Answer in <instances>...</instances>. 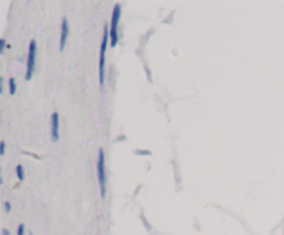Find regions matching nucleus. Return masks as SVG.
Returning a JSON list of instances; mask_svg holds the SVG:
<instances>
[{"instance_id":"obj_6","label":"nucleus","mask_w":284,"mask_h":235,"mask_svg":"<svg viewBox=\"0 0 284 235\" xmlns=\"http://www.w3.org/2000/svg\"><path fill=\"white\" fill-rule=\"evenodd\" d=\"M69 35V24L68 19L62 18L61 21V33H60V50L65 49V44H67V39Z\"/></svg>"},{"instance_id":"obj_11","label":"nucleus","mask_w":284,"mask_h":235,"mask_svg":"<svg viewBox=\"0 0 284 235\" xmlns=\"http://www.w3.org/2000/svg\"><path fill=\"white\" fill-rule=\"evenodd\" d=\"M6 152V142L1 141L0 142V155H4Z\"/></svg>"},{"instance_id":"obj_10","label":"nucleus","mask_w":284,"mask_h":235,"mask_svg":"<svg viewBox=\"0 0 284 235\" xmlns=\"http://www.w3.org/2000/svg\"><path fill=\"white\" fill-rule=\"evenodd\" d=\"M17 235H25V227L24 224H19L17 229Z\"/></svg>"},{"instance_id":"obj_5","label":"nucleus","mask_w":284,"mask_h":235,"mask_svg":"<svg viewBox=\"0 0 284 235\" xmlns=\"http://www.w3.org/2000/svg\"><path fill=\"white\" fill-rule=\"evenodd\" d=\"M50 136L51 141H58L60 138V117L57 112H53L50 118Z\"/></svg>"},{"instance_id":"obj_1","label":"nucleus","mask_w":284,"mask_h":235,"mask_svg":"<svg viewBox=\"0 0 284 235\" xmlns=\"http://www.w3.org/2000/svg\"><path fill=\"white\" fill-rule=\"evenodd\" d=\"M110 42V26H104L103 32V39H101V46H100V58H99V82L100 87L104 86L105 81V53Z\"/></svg>"},{"instance_id":"obj_8","label":"nucleus","mask_w":284,"mask_h":235,"mask_svg":"<svg viewBox=\"0 0 284 235\" xmlns=\"http://www.w3.org/2000/svg\"><path fill=\"white\" fill-rule=\"evenodd\" d=\"M15 172H17V177H18L19 181H22L24 180V167H22V165H17V167H15Z\"/></svg>"},{"instance_id":"obj_14","label":"nucleus","mask_w":284,"mask_h":235,"mask_svg":"<svg viewBox=\"0 0 284 235\" xmlns=\"http://www.w3.org/2000/svg\"><path fill=\"white\" fill-rule=\"evenodd\" d=\"M29 235H33V234H29Z\"/></svg>"},{"instance_id":"obj_9","label":"nucleus","mask_w":284,"mask_h":235,"mask_svg":"<svg viewBox=\"0 0 284 235\" xmlns=\"http://www.w3.org/2000/svg\"><path fill=\"white\" fill-rule=\"evenodd\" d=\"M6 47H7L6 40H4V39H1V40H0V53H4Z\"/></svg>"},{"instance_id":"obj_4","label":"nucleus","mask_w":284,"mask_h":235,"mask_svg":"<svg viewBox=\"0 0 284 235\" xmlns=\"http://www.w3.org/2000/svg\"><path fill=\"white\" fill-rule=\"evenodd\" d=\"M35 61H36V40H31L28 47V58H26V72H25L26 81L32 79V75L35 71Z\"/></svg>"},{"instance_id":"obj_13","label":"nucleus","mask_w":284,"mask_h":235,"mask_svg":"<svg viewBox=\"0 0 284 235\" xmlns=\"http://www.w3.org/2000/svg\"><path fill=\"white\" fill-rule=\"evenodd\" d=\"M4 206H6V212H10V204H8V202H4Z\"/></svg>"},{"instance_id":"obj_2","label":"nucleus","mask_w":284,"mask_h":235,"mask_svg":"<svg viewBox=\"0 0 284 235\" xmlns=\"http://www.w3.org/2000/svg\"><path fill=\"white\" fill-rule=\"evenodd\" d=\"M97 180H99L100 194L104 198L107 191V173H105V155L103 148L99 149V159H97Z\"/></svg>"},{"instance_id":"obj_3","label":"nucleus","mask_w":284,"mask_h":235,"mask_svg":"<svg viewBox=\"0 0 284 235\" xmlns=\"http://www.w3.org/2000/svg\"><path fill=\"white\" fill-rule=\"evenodd\" d=\"M121 6L115 4L114 10L111 14V22H110V44L111 47H115L118 44V24H119V19H121Z\"/></svg>"},{"instance_id":"obj_7","label":"nucleus","mask_w":284,"mask_h":235,"mask_svg":"<svg viewBox=\"0 0 284 235\" xmlns=\"http://www.w3.org/2000/svg\"><path fill=\"white\" fill-rule=\"evenodd\" d=\"M8 92L11 96L17 93V83H15V79L14 78H10L8 79Z\"/></svg>"},{"instance_id":"obj_12","label":"nucleus","mask_w":284,"mask_h":235,"mask_svg":"<svg viewBox=\"0 0 284 235\" xmlns=\"http://www.w3.org/2000/svg\"><path fill=\"white\" fill-rule=\"evenodd\" d=\"M1 235H10V233H8V230H7V229L1 230Z\"/></svg>"}]
</instances>
